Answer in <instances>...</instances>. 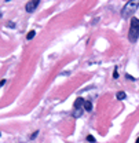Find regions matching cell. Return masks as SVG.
I'll use <instances>...</instances> for the list:
<instances>
[{
  "mask_svg": "<svg viewBox=\"0 0 139 143\" xmlns=\"http://www.w3.org/2000/svg\"><path fill=\"white\" fill-rule=\"evenodd\" d=\"M139 37V19L132 17L131 18V25H130V32H128V39L131 43H136Z\"/></svg>",
  "mask_w": 139,
  "mask_h": 143,
  "instance_id": "cell-1",
  "label": "cell"
},
{
  "mask_svg": "<svg viewBox=\"0 0 139 143\" xmlns=\"http://www.w3.org/2000/svg\"><path fill=\"white\" fill-rule=\"evenodd\" d=\"M138 7H139V0H132V1H127L125 3V6L123 7V10H121V15L124 18H127V17H131L132 14L138 10Z\"/></svg>",
  "mask_w": 139,
  "mask_h": 143,
  "instance_id": "cell-2",
  "label": "cell"
},
{
  "mask_svg": "<svg viewBox=\"0 0 139 143\" xmlns=\"http://www.w3.org/2000/svg\"><path fill=\"white\" fill-rule=\"evenodd\" d=\"M40 4V1L39 0H32V1H28L25 6V10L28 11V13H33L34 10L37 8V6Z\"/></svg>",
  "mask_w": 139,
  "mask_h": 143,
  "instance_id": "cell-3",
  "label": "cell"
},
{
  "mask_svg": "<svg viewBox=\"0 0 139 143\" xmlns=\"http://www.w3.org/2000/svg\"><path fill=\"white\" fill-rule=\"evenodd\" d=\"M84 103H85V101L83 98H77L76 101H74V109H81L84 106Z\"/></svg>",
  "mask_w": 139,
  "mask_h": 143,
  "instance_id": "cell-4",
  "label": "cell"
},
{
  "mask_svg": "<svg viewBox=\"0 0 139 143\" xmlns=\"http://www.w3.org/2000/svg\"><path fill=\"white\" fill-rule=\"evenodd\" d=\"M84 109L87 110V111H91L92 110V103L90 101H85V103H84Z\"/></svg>",
  "mask_w": 139,
  "mask_h": 143,
  "instance_id": "cell-5",
  "label": "cell"
},
{
  "mask_svg": "<svg viewBox=\"0 0 139 143\" xmlns=\"http://www.w3.org/2000/svg\"><path fill=\"white\" fill-rule=\"evenodd\" d=\"M125 92H123V91H120V92H117V99L118 101H123V99H125Z\"/></svg>",
  "mask_w": 139,
  "mask_h": 143,
  "instance_id": "cell-6",
  "label": "cell"
},
{
  "mask_svg": "<svg viewBox=\"0 0 139 143\" xmlns=\"http://www.w3.org/2000/svg\"><path fill=\"white\" fill-rule=\"evenodd\" d=\"M34 36H36V32H34V30H30L29 33L26 34V39H28V40H32Z\"/></svg>",
  "mask_w": 139,
  "mask_h": 143,
  "instance_id": "cell-7",
  "label": "cell"
},
{
  "mask_svg": "<svg viewBox=\"0 0 139 143\" xmlns=\"http://www.w3.org/2000/svg\"><path fill=\"white\" fill-rule=\"evenodd\" d=\"M81 114H83V109H76V111L73 113V116L74 117H80Z\"/></svg>",
  "mask_w": 139,
  "mask_h": 143,
  "instance_id": "cell-8",
  "label": "cell"
},
{
  "mask_svg": "<svg viewBox=\"0 0 139 143\" xmlns=\"http://www.w3.org/2000/svg\"><path fill=\"white\" fill-rule=\"evenodd\" d=\"M87 140H88L90 143H95V138H94L92 135H88V136H87Z\"/></svg>",
  "mask_w": 139,
  "mask_h": 143,
  "instance_id": "cell-9",
  "label": "cell"
},
{
  "mask_svg": "<svg viewBox=\"0 0 139 143\" xmlns=\"http://www.w3.org/2000/svg\"><path fill=\"white\" fill-rule=\"evenodd\" d=\"M39 135V131H34L33 134H32V136H30V139H36V136Z\"/></svg>",
  "mask_w": 139,
  "mask_h": 143,
  "instance_id": "cell-10",
  "label": "cell"
},
{
  "mask_svg": "<svg viewBox=\"0 0 139 143\" xmlns=\"http://www.w3.org/2000/svg\"><path fill=\"white\" fill-rule=\"evenodd\" d=\"M113 77H114V79H117V77H118V73H117V69H114V72H113Z\"/></svg>",
  "mask_w": 139,
  "mask_h": 143,
  "instance_id": "cell-11",
  "label": "cell"
},
{
  "mask_svg": "<svg viewBox=\"0 0 139 143\" xmlns=\"http://www.w3.org/2000/svg\"><path fill=\"white\" fill-rule=\"evenodd\" d=\"M6 83H7V81H6V80H1V81H0V87H3V85H4Z\"/></svg>",
  "mask_w": 139,
  "mask_h": 143,
  "instance_id": "cell-12",
  "label": "cell"
},
{
  "mask_svg": "<svg viewBox=\"0 0 139 143\" xmlns=\"http://www.w3.org/2000/svg\"><path fill=\"white\" fill-rule=\"evenodd\" d=\"M127 79H128V80H135V79H134V77H132V76H130V74H127Z\"/></svg>",
  "mask_w": 139,
  "mask_h": 143,
  "instance_id": "cell-13",
  "label": "cell"
},
{
  "mask_svg": "<svg viewBox=\"0 0 139 143\" xmlns=\"http://www.w3.org/2000/svg\"><path fill=\"white\" fill-rule=\"evenodd\" d=\"M135 143H139V138H138V139H136V142H135Z\"/></svg>",
  "mask_w": 139,
  "mask_h": 143,
  "instance_id": "cell-14",
  "label": "cell"
},
{
  "mask_svg": "<svg viewBox=\"0 0 139 143\" xmlns=\"http://www.w3.org/2000/svg\"><path fill=\"white\" fill-rule=\"evenodd\" d=\"M0 17H1V13H0Z\"/></svg>",
  "mask_w": 139,
  "mask_h": 143,
  "instance_id": "cell-15",
  "label": "cell"
}]
</instances>
